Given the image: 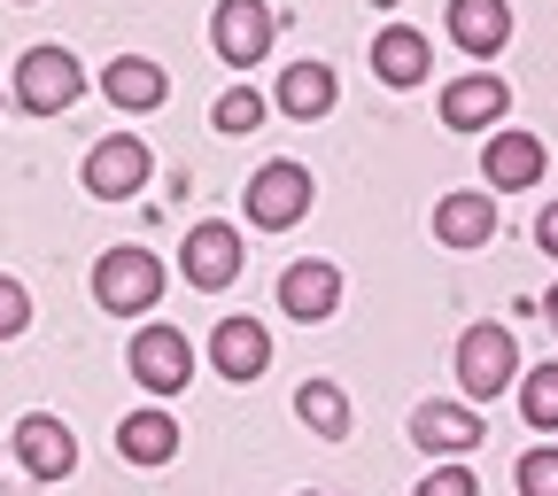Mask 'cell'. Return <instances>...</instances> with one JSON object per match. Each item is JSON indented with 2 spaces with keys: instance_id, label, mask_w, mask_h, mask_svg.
Listing matches in <instances>:
<instances>
[{
  "instance_id": "cell-1",
  "label": "cell",
  "mask_w": 558,
  "mask_h": 496,
  "mask_svg": "<svg viewBox=\"0 0 558 496\" xmlns=\"http://www.w3.org/2000/svg\"><path fill=\"white\" fill-rule=\"evenodd\" d=\"M94 303H101L109 318H148V311L163 303V256H148V249H109V256L94 264Z\"/></svg>"
},
{
  "instance_id": "cell-2",
  "label": "cell",
  "mask_w": 558,
  "mask_h": 496,
  "mask_svg": "<svg viewBox=\"0 0 558 496\" xmlns=\"http://www.w3.org/2000/svg\"><path fill=\"white\" fill-rule=\"evenodd\" d=\"M458 388H465L473 403L520 388V341H512L497 318H481V326H465V334H458Z\"/></svg>"
},
{
  "instance_id": "cell-3",
  "label": "cell",
  "mask_w": 558,
  "mask_h": 496,
  "mask_svg": "<svg viewBox=\"0 0 558 496\" xmlns=\"http://www.w3.org/2000/svg\"><path fill=\"white\" fill-rule=\"evenodd\" d=\"M124 365H132V380L148 388V396H179L194 380V341L179 326H140L132 349H124Z\"/></svg>"
},
{
  "instance_id": "cell-4",
  "label": "cell",
  "mask_w": 558,
  "mask_h": 496,
  "mask_svg": "<svg viewBox=\"0 0 558 496\" xmlns=\"http://www.w3.org/2000/svg\"><path fill=\"white\" fill-rule=\"evenodd\" d=\"M86 94V70H78V55L70 47H32L24 62H16V101L32 109V117H54V109H70Z\"/></svg>"
},
{
  "instance_id": "cell-5",
  "label": "cell",
  "mask_w": 558,
  "mask_h": 496,
  "mask_svg": "<svg viewBox=\"0 0 558 496\" xmlns=\"http://www.w3.org/2000/svg\"><path fill=\"white\" fill-rule=\"evenodd\" d=\"M303 218H311V171H303V164H264V171L248 179V226L288 233V226H303Z\"/></svg>"
},
{
  "instance_id": "cell-6",
  "label": "cell",
  "mask_w": 558,
  "mask_h": 496,
  "mask_svg": "<svg viewBox=\"0 0 558 496\" xmlns=\"http://www.w3.org/2000/svg\"><path fill=\"white\" fill-rule=\"evenodd\" d=\"M271 32H279V9L271 0H218V16H209V39H218V55L233 70L264 62L271 55Z\"/></svg>"
},
{
  "instance_id": "cell-7",
  "label": "cell",
  "mask_w": 558,
  "mask_h": 496,
  "mask_svg": "<svg viewBox=\"0 0 558 496\" xmlns=\"http://www.w3.org/2000/svg\"><path fill=\"white\" fill-rule=\"evenodd\" d=\"M241 233L226 226V218H209V226H194L186 233V249H179V271H186V288H209V295H218V288H233V279H241Z\"/></svg>"
},
{
  "instance_id": "cell-8",
  "label": "cell",
  "mask_w": 558,
  "mask_h": 496,
  "mask_svg": "<svg viewBox=\"0 0 558 496\" xmlns=\"http://www.w3.org/2000/svg\"><path fill=\"white\" fill-rule=\"evenodd\" d=\"M481 443H488L481 403H418L411 411V450H427V458H465Z\"/></svg>"
},
{
  "instance_id": "cell-9",
  "label": "cell",
  "mask_w": 558,
  "mask_h": 496,
  "mask_svg": "<svg viewBox=\"0 0 558 496\" xmlns=\"http://www.w3.org/2000/svg\"><path fill=\"white\" fill-rule=\"evenodd\" d=\"M148 171H156L148 140H132V132H109L101 148L86 156V194H101V202H124V194H140V186H148Z\"/></svg>"
},
{
  "instance_id": "cell-10",
  "label": "cell",
  "mask_w": 558,
  "mask_h": 496,
  "mask_svg": "<svg viewBox=\"0 0 558 496\" xmlns=\"http://www.w3.org/2000/svg\"><path fill=\"white\" fill-rule=\"evenodd\" d=\"M16 458H24L32 481H70L78 473V443H70V427L54 411H24L16 419Z\"/></svg>"
},
{
  "instance_id": "cell-11",
  "label": "cell",
  "mask_w": 558,
  "mask_h": 496,
  "mask_svg": "<svg viewBox=\"0 0 558 496\" xmlns=\"http://www.w3.org/2000/svg\"><path fill=\"white\" fill-rule=\"evenodd\" d=\"M333 303H341V264H326V256H303V264H288V271H279V311H288L295 326H318V318H333Z\"/></svg>"
},
{
  "instance_id": "cell-12",
  "label": "cell",
  "mask_w": 558,
  "mask_h": 496,
  "mask_svg": "<svg viewBox=\"0 0 558 496\" xmlns=\"http://www.w3.org/2000/svg\"><path fill=\"white\" fill-rule=\"evenodd\" d=\"M505 101H512V86L497 78V70H465L458 86H442V124L450 132H488L505 117Z\"/></svg>"
},
{
  "instance_id": "cell-13",
  "label": "cell",
  "mask_w": 558,
  "mask_h": 496,
  "mask_svg": "<svg viewBox=\"0 0 558 496\" xmlns=\"http://www.w3.org/2000/svg\"><path fill=\"white\" fill-rule=\"evenodd\" d=\"M543 140L535 132H488V156H481V171H488V186L497 194H527L535 179H543Z\"/></svg>"
},
{
  "instance_id": "cell-14",
  "label": "cell",
  "mask_w": 558,
  "mask_h": 496,
  "mask_svg": "<svg viewBox=\"0 0 558 496\" xmlns=\"http://www.w3.org/2000/svg\"><path fill=\"white\" fill-rule=\"evenodd\" d=\"M209 365H218L226 380H264L271 334H264L256 318H218V334H209Z\"/></svg>"
},
{
  "instance_id": "cell-15",
  "label": "cell",
  "mask_w": 558,
  "mask_h": 496,
  "mask_svg": "<svg viewBox=\"0 0 558 496\" xmlns=\"http://www.w3.org/2000/svg\"><path fill=\"white\" fill-rule=\"evenodd\" d=\"M497 233V194H442L435 202V241L442 249H481Z\"/></svg>"
},
{
  "instance_id": "cell-16",
  "label": "cell",
  "mask_w": 558,
  "mask_h": 496,
  "mask_svg": "<svg viewBox=\"0 0 558 496\" xmlns=\"http://www.w3.org/2000/svg\"><path fill=\"white\" fill-rule=\"evenodd\" d=\"M450 39L465 55H497L512 39V9L505 0H450Z\"/></svg>"
},
{
  "instance_id": "cell-17",
  "label": "cell",
  "mask_w": 558,
  "mask_h": 496,
  "mask_svg": "<svg viewBox=\"0 0 558 496\" xmlns=\"http://www.w3.org/2000/svg\"><path fill=\"white\" fill-rule=\"evenodd\" d=\"M101 94H109L117 109H156V101L171 94V78H163L148 55H117V62L101 70Z\"/></svg>"
},
{
  "instance_id": "cell-18",
  "label": "cell",
  "mask_w": 558,
  "mask_h": 496,
  "mask_svg": "<svg viewBox=\"0 0 558 496\" xmlns=\"http://www.w3.org/2000/svg\"><path fill=\"white\" fill-rule=\"evenodd\" d=\"M117 450L132 465H171L179 458V427H171V411H132L124 427H117Z\"/></svg>"
},
{
  "instance_id": "cell-19",
  "label": "cell",
  "mask_w": 558,
  "mask_h": 496,
  "mask_svg": "<svg viewBox=\"0 0 558 496\" xmlns=\"http://www.w3.org/2000/svg\"><path fill=\"white\" fill-rule=\"evenodd\" d=\"M271 101L288 117H326L333 109V70L326 62H288V70H279V86H271Z\"/></svg>"
},
{
  "instance_id": "cell-20",
  "label": "cell",
  "mask_w": 558,
  "mask_h": 496,
  "mask_svg": "<svg viewBox=\"0 0 558 496\" xmlns=\"http://www.w3.org/2000/svg\"><path fill=\"white\" fill-rule=\"evenodd\" d=\"M295 411H303V427H311L318 443H349V427H357V411H349V396H341L333 380H303V388H295Z\"/></svg>"
},
{
  "instance_id": "cell-21",
  "label": "cell",
  "mask_w": 558,
  "mask_h": 496,
  "mask_svg": "<svg viewBox=\"0 0 558 496\" xmlns=\"http://www.w3.org/2000/svg\"><path fill=\"white\" fill-rule=\"evenodd\" d=\"M427 39H418V32H403V24H388L380 39H373V70H380V78L388 86H418V78H427Z\"/></svg>"
},
{
  "instance_id": "cell-22",
  "label": "cell",
  "mask_w": 558,
  "mask_h": 496,
  "mask_svg": "<svg viewBox=\"0 0 558 496\" xmlns=\"http://www.w3.org/2000/svg\"><path fill=\"white\" fill-rule=\"evenodd\" d=\"M520 419H527L535 435H558V365L520 373Z\"/></svg>"
},
{
  "instance_id": "cell-23",
  "label": "cell",
  "mask_w": 558,
  "mask_h": 496,
  "mask_svg": "<svg viewBox=\"0 0 558 496\" xmlns=\"http://www.w3.org/2000/svg\"><path fill=\"white\" fill-rule=\"evenodd\" d=\"M209 124H218L226 140H241V132H256V124H264V101H256L248 86H233V94H218V109H209Z\"/></svg>"
},
{
  "instance_id": "cell-24",
  "label": "cell",
  "mask_w": 558,
  "mask_h": 496,
  "mask_svg": "<svg viewBox=\"0 0 558 496\" xmlns=\"http://www.w3.org/2000/svg\"><path fill=\"white\" fill-rule=\"evenodd\" d=\"M512 481H520V496H558V443H535L512 465Z\"/></svg>"
},
{
  "instance_id": "cell-25",
  "label": "cell",
  "mask_w": 558,
  "mask_h": 496,
  "mask_svg": "<svg viewBox=\"0 0 558 496\" xmlns=\"http://www.w3.org/2000/svg\"><path fill=\"white\" fill-rule=\"evenodd\" d=\"M24 326H32V295H24V279L0 271V341H16Z\"/></svg>"
},
{
  "instance_id": "cell-26",
  "label": "cell",
  "mask_w": 558,
  "mask_h": 496,
  "mask_svg": "<svg viewBox=\"0 0 558 496\" xmlns=\"http://www.w3.org/2000/svg\"><path fill=\"white\" fill-rule=\"evenodd\" d=\"M418 496H481V481L465 465H435L427 481H418Z\"/></svg>"
},
{
  "instance_id": "cell-27",
  "label": "cell",
  "mask_w": 558,
  "mask_h": 496,
  "mask_svg": "<svg viewBox=\"0 0 558 496\" xmlns=\"http://www.w3.org/2000/svg\"><path fill=\"white\" fill-rule=\"evenodd\" d=\"M535 241H543V256H558V202H550L543 218H535Z\"/></svg>"
},
{
  "instance_id": "cell-28",
  "label": "cell",
  "mask_w": 558,
  "mask_h": 496,
  "mask_svg": "<svg viewBox=\"0 0 558 496\" xmlns=\"http://www.w3.org/2000/svg\"><path fill=\"white\" fill-rule=\"evenodd\" d=\"M543 318H550V334H558V288H550V295H543Z\"/></svg>"
},
{
  "instance_id": "cell-29",
  "label": "cell",
  "mask_w": 558,
  "mask_h": 496,
  "mask_svg": "<svg viewBox=\"0 0 558 496\" xmlns=\"http://www.w3.org/2000/svg\"><path fill=\"white\" fill-rule=\"evenodd\" d=\"M373 9H396V0H373Z\"/></svg>"
},
{
  "instance_id": "cell-30",
  "label": "cell",
  "mask_w": 558,
  "mask_h": 496,
  "mask_svg": "<svg viewBox=\"0 0 558 496\" xmlns=\"http://www.w3.org/2000/svg\"><path fill=\"white\" fill-rule=\"evenodd\" d=\"M303 496H318V488H303Z\"/></svg>"
}]
</instances>
